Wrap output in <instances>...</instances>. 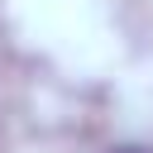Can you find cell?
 I'll return each mask as SVG.
<instances>
[{"label": "cell", "mask_w": 153, "mask_h": 153, "mask_svg": "<svg viewBox=\"0 0 153 153\" xmlns=\"http://www.w3.org/2000/svg\"><path fill=\"white\" fill-rule=\"evenodd\" d=\"M110 153H148V148H134V143H124V148H110Z\"/></svg>", "instance_id": "cell-1"}]
</instances>
